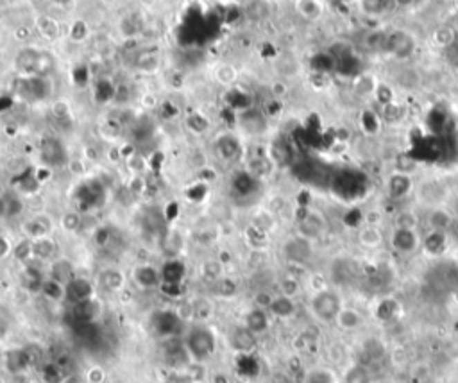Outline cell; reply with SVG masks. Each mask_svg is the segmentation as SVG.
<instances>
[{
    "label": "cell",
    "mask_w": 458,
    "mask_h": 383,
    "mask_svg": "<svg viewBox=\"0 0 458 383\" xmlns=\"http://www.w3.org/2000/svg\"><path fill=\"white\" fill-rule=\"evenodd\" d=\"M181 346L188 360L206 366L215 360L221 351V335L213 330L212 324L190 323L181 339Z\"/></svg>",
    "instance_id": "cell-1"
},
{
    "label": "cell",
    "mask_w": 458,
    "mask_h": 383,
    "mask_svg": "<svg viewBox=\"0 0 458 383\" xmlns=\"http://www.w3.org/2000/svg\"><path fill=\"white\" fill-rule=\"evenodd\" d=\"M419 39L414 30L407 27H390L387 29V44H385V56H390L399 63H408L417 54Z\"/></svg>",
    "instance_id": "cell-2"
},
{
    "label": "cell",
    "mask_w": 458,
    "mask_h": 383,
    "mask_svg": "<svg viewBox=\"0 0 458 383\" xmlns=\"http://www.w3.org/2000/svg\"><path fill=\"white\" fill-rule=\"evenodd\" d=\"M308 308H310L311 315L324 324H331L337 321L338 314L344 308L340 294L335 289L329 287H322L317 289L315 292L311 294L310 301H308Z\"/></svg>",
    "instance_id": "cell-3"
},
{
    "label": "cell",
    "mask_w": 458,
    "mask_h": 383,
    "mask_svg": "<svg viewBox=\"0 0 458 383\" xmlns=\"http://www.w3.org/2000/svg\"><path fill=\"white\" fill-rule=\"evenodd\" d=\"M280 254L281 258L285 260V263H288L292 267H304L315 254V242L294 233V235H290L281 242Z\"/></svg>",
    "instance_id": "cell-4"
},
{
    "label": "cell",
    "mask_w": 458,
    "mask_h": 383,
    "mask_svg": "<svg viewBox=\"0 0 458 383\" xmlns=\"http://www.w3.org/2000/svg\"><path fill=\"white\" fill-rule=\"evenodd\" d=\"M326 229H328V220H326L324 213L315 208H306L303 215H299L295 220V233L311 242L319 240L326 233Z\"/></svg>",
    "instance_id": "cell-5"
},
{
    "label": "cell",
    "mask_w": 458,
    "mask_h": 383,
    "mask_svg": "<svg viewBox=\"0 0 458 383\" xmlns=\"http://www.w3.org/2000/svg\"><path fill=\"white\" fill-rule=\"evenodd\" d=\"M389 244L394 253L399 256H412L423 247V235L419 229L392 228L389 235Z\"/></svg>",
    "instance_id": "cell-6"
},
{
    "label": "cell",
    "mask_w": 458,
    "mask_h": 383,
    "mask_svg": "<svg viewBox=\"0 0 458 383\" xmlns=\"http://www.w3.org/2000/svg\"><path fill=\"white\" fill-rule=\"evenodd\" d=\"M417 188L415 185L414 174L399 172V170H392L389 176L385 177V194L392 201H403L408 195H412Z\"/></svg>",
    "instance_id": "cell-7"
},
{
    "label": "cell",
    "mask_w": 458,
    "mask_h": 383,
    "mask_svg": "<svg viewBox=\"0 0 458 383\" xmlns=\"http://www.w3.org/2000/svg\"><path fill=\"white\" fill-rule=\"evenodd\" d=\"M129 281L142 292H151V290H156L161 285V272L160 269L149 262L136 263L131 269Z\"/></svg>",
    "instance_id": "cell-8"
},
{
    "label": "cell",
    "mask_w": 458,
    "mask_h": 383,
    "mask_svg": "<svg viewBox=\"0 0 458 383\" xmlns=\"http://www.w3.org/2000/svg\"><path fill=\"white\" fill-rule=\"evenodd\" d=\"M127 283H129V276L122 269L115 267V265H108V267L100 269L95 276L97 289L106 290L109 294L126 292Z\"/></svg>",
    "instance_id": "cell-9"
},
{
    "label": "cell",
    "mask_w": 458,
    "mask_h": 383,
    "mask_svg": "<svg viewBox=\"0 0 458 383\" xmlns=\"http://www.w3.org/2000/svg\"><path fill=\"white\" fill-rule=\"evenodd\" d=\"M238 127L246 136H264L268 127V116L264 109L247 108L238 115Z\"/></svg>",
    "instance_id": "cell-10"
},
{
    "label": "cell",
    "mask_w": 458,
    "mask_h": 383,
    "mask_svg": "<svg viewBox=\"0 0 458 383\" xmlns=\"http://www.w3.org/2000/svg\"><path fill=\"white\" fill-rule=\"evenodd\" d=\"M457 217L453 215V211L446 204H439V206L428 208L426 213V226L428 231H441V233H450L453 229Z\"/></svg>",
    "instance_id": "cell-11"
},
{
    "label": "cell",
    "mask_w": 458,
    "mask_h": 383,
    "mask_svg": "<svg viewBox=\"0 0 458 383\" xmlns=\"http://www.w3.org/2000/svg\"><path fill=\"white\" fill-rule=\"evenodd\" d=\"M52 229H54V222L45 215L27 217L20 222V231L27 240H38V238L48 237V235H52Z\"/></svg>",
    "instance_id": "cell-12"
},
{
    "label": "cell",
    "mask_w": 458,
    "mask_h": 383,
    "mask_svg": "<svg viewBox=\"0 0 458 383\" xmlns=\"http://www.w3.org/2000/svg\"><path fill=\"white\" fill-rule=\"evenodd\" d=\"M274 319L271 317L267 310H262V308H255V306H249V310L244 314L242 324L253 333L255 337H262L271 330L273 326Z\"/></svg>",
    "instance_id": "cell-13"
},
{
    "label": "cell",
    "mask_w": 458,
    "mask_h": 383,
    "mask_svg": "<svg viewBox=\"0 0 458 383\" xmlns=\"http://www.w3.org/2000/svg\"><path fill=\"white\" fill-rule=\"evenodd\" d=\"M217 305L212 296H197L190 303V323H204L212 324L215 317Z\"/></svg>",
    "instance_id": "cell-14"
},
{
    "label": "cell",
    "mask_w": 458,
    "mask_h": 383,
    "mask_svg": "<svg viewBox=\"0 0 458 383\" xmlns=\"http://www.w3.org/2000/svg\"><path fill=\"white\" fill-rule=\"evenodd\" d=\"M30 253H33V262L39 263H51L54 262L59 253V246H57L56 238L48 235V237L38 238V240H30Z\"/></svg>",
    "instance_id": "cell-15"
},
{
    "label": "cell",
    "mask_w": 458,
    "mask_h": 383,
    "mask_svg": "<svg viewBox=\"0 0 458 383\" xmlns=\"http://www.w3.org/2000/svg\"><path fill=\"white\" fill-rule=\"evenodd\" d=\"M256 340H258V337L253 335L242 323L238 324V326H233V330L226 335L228 346L233 348V351H237V353H249V351H253L256 346Z\"/></svg>",
    "instance_id": "cell-16"
},
{
    "label": "cell",
    "mask_w": 458,
    "mask_h": 383,
    "mask_svg": "<svg viewBox=\"0 0 458 383\" xmlns=\"http://www.w3.org/2000/svg\"><path fill=\"white\" fill-rule=\"evenodd\" d=\"M292 6H294L297 17L303 18L308 24L320 22L326 15L324 0H295Z\"/></svg>",
    "instance_id": "cell-17"
},
{
    "label": "cell",
    "mask_w": 458,
    "mask_h": 383,
    "mask_svg": "<svg viewBox=\"0 0 458 383\" xmlns=\"http://www.w3.org/2000/svg\"><path fill=\"white\" fill-rule=\"evenodd\" d=\"M267 312L274 321H288L297 314V299L276 292Z\"/></svg>",
    "instance_id": "cell-18"
},
{
    "label": "cell",
    "mask_w": 458,
    "mask_h": 383,
    "mask_svg": "<svg viewBox=\"0 0 458 383\" xmlns=\"http://www.w3.org/2000/svg\"><path fill=\"white\" fill-rule=\"evenodd\" d=\"M358 13L367 20L380 22L392 11V0H358Z\"/></svg>",
    "instance_id": "cell-19"
},
{
    "label": "cell",
    "mask_w": 458,
    "mask_h": 383,
    "mask_svg": "<svg viewBox=\"0 0 458 383\" xmlns=\"http://www.w3.org/2000/svg\"><path fill=\"white\" fill-rule=\"evenodd\" d=\"M385 44H387V29L371 27L363 33L360 47L369 54H385Z\"/></svg>",
    "instance_id": "cell-20"
},
{
    "label": "cell",
    "mask_w": 458,
    "mask_h": 383,
    "mask_svg": "<svg viewBox=\"0 0 458 383\" xmlns=\"http://www.w3.org/2000/svg\"><path fill=\"white\" fill-rule=\"evenodd\" d=\"M35 29L45 42H56L61 36V24L47 13L35 15Z\"/></svg>",
    "instance_id": "cell-21"
},
{
    "label": "cell",
    "mask_w": 458,
    "mask_h": 383,
    "mask_svg": "<svg viewBox=\"0 0 458 383\" xmlns=\"http://www.w3.org/2000/svg\"><path fill=\"white\" fill-rule=\"evenodd\" d=\"M212 78L219 87L231 88L235 87L238 79H240V70H238L237 65H233V63L221 61V63H217V65L213 66Z\"/></svg>",
    "instance_id": "cell-22"
},
{
    "label": "cell",
    "mask_w": 458,
    "mask_h": 383,
    "mask_svg": "<svg viewBox=\"0 0 458 383\" xmlns=\"http://www.w3.org/2000/svg\"><path fill=\"white\" fill-rule=\"evenodd\" d=\"M246 168L255 179H267L274 170V159L265 154H253L251 158H247Z\"/></svg>",
    "instance_id": "cell-23"
},
{
    "label": "cell",
    "mask_w": 458,
    "mask_h": 383,
    "mask_svg": "<svg viewBox=\"0 0 458 383\" xmlns=\"http://www.w3.org/2000/svg\"><path fill=\"white\" fill-rule=\"evenodd\" d=\"M48 278L56 280L61 285H68L70 281L74 280L75 276V265L70 260L65 258H56L54 262L48 263Z\"/></svg>",
    "instance_id": "cell-24"
},
{
    "label": "cell",
    "mask_w": 458,
    "mask_h": 383,
    "mask_svg": "<svg viewBox=\"0 0 458 383\" xmlns=\"http://www.w3.org/2000/svg\"><path fill=\"white\" fill-rule=\"evenodd\" d=\"M208 287H210L208 296H212L213 299H222V301H229L238 294V281L228 274Z\"/></svg>",
    "instance_id": "cell-25"
},
{
    "label": "cell",
    "mask_w": 458,
    "mask_h": 383,
    "mask_svg": "<svg viewBox=\"0 0 458 383\" xmlns=\"http://www.w3.org/2000/svg\"><path fill=\"white\" fill-rule=\"evenodd\" d=\"M356 240H358V244L363 249H378V247L383 246L385 235L380 229V226L365 224L363 228L358 229Z\"/></svg>",
    "instance_id": "cell-26"
},
{
    "label": "cell",
    "mask_w": 458,
    "mask_h": 383,
    "mask_svg": "<svg viewBox=\"0 0 458 383\" xmlns=\"http://www.w3.org/2000/svg\"><path fill=\"white\" fill-rule=\"evenodd\" d=\"M432 44L439 48H453L458 44V33L453 24H441L432 30Z\"/></svg>",
    "instance_id": "cell-27"
},
{
    "label": "cell",
    "mask_w": 458,
    "mask_h": 383,
    "mask_svg": "<svg viewBox=\"0 0 458 383\" xmlns=\"http://www.w3.org/2000/svg\"><path fill=\"white\" fill-rule=\"evenodd\" d=\"M335 324L340 328L342 332H356L358 328L363 326V315L362 312L353 308V306H344Z\"/></svg>",
    "instance_id": "cell-28"
},
{
    "label": "cell",
    "mask_w": 458,
    "mask_h": 383,
    "mask_svg": "<svg viewBox=\"0 0 458 383\" xmlns=\"http://www.w3.org/2000/svg\"><path fill=\"white\" fill-rule=\"evenodd\" d=\"M378 87H380V82H378L376 75H371V73L356 75V79L353 81V91L360 99H376Z\"/></svg>",
    "instance_id": "cell-29"
},
{
    "label": "cell",
    "mask_w": 458,
    "mask_h": 383,
    "mask_svg": "<svg viewBox=\"0 0 458 383\" xmlns=\"http://www.w3.org/2000/svg\"><path fill=\"white\" fill-rule=\"evenodd\" d=\"M450 246V237L448 233L441 231H428L426 237H423V249L430 254V256H441L446 253Z\"/></svg>",
    "instance_id": "cell-30"
},
{
    "label": "cell",
    "mask_w": 458,
    "mask_h": 383,
    "mask_svg": "<svg viewBox=\"0 0 458 383\" xmlns=\"http://www.w3.org/2000/svg\"><path fill=\"white\" fill-rule=\"evenodd\" d=\"M276 224H277L276 213L268 210V208H259V210H256L251 217L253 228H256L258 231L265 233V235L273 233L274 229H276Z\"/></svg>",
    "instance_id": "cell-31"
},
{
    "label": "cell",
    "mask_w": 458,
    "mask_h": 383,
    "mask_svg": "<svg viewBox=\"0 0 458 383\" xmlns=\"http://www.w3.org/2000/svg\"><path fill=\"white\" fill-rule=\"evenodd\" d=\"M199 274L208 285L215 283L217 280H221L226 276V269H224V262L219 258H208L201 263L199 267Z\"/></svg>",
    "instance_id": "cell-32"
},
{
    "label": "cell",
    "mask_w": 458,
    "mask_h": 383,
    "mask_svg": "<svg viewBox=\"0 0 458 383\" xmlns=\"http://www.w3.org/2000/svg\"><path fill=\"white\" fill-rule=\"evenodd\" d=\"M74 310L77 314L79 319L86 321V323H95L99 321L100 315H102V305L97 301V297H91L86 301H81L77 305H74Z\"/></svg>",
    "instance_id": "cell-33"
},
{
    "label": "cell",
    "mask_w": 458,
    "mask_h": 383,
    "mask_svg": "<svg viewBox=\"0 0 458 383\" xmlns=\"http://www.w3.org/2000/svg\"><path fill=\"white\" fill-rule=\"evenodd\" d=\"M57 224H59V228L63 229V233H66V235H77L82 229V226H84V219H82L79 211L66 210L61 213Z\"/></svg>",
    "instance_id": "cell-34"
},
{
    "label": "cell",
    "mask_w": 458,
    "mask_h": 383,
    "mask_svg": "<svg viewBox=\"0 0 458 383\" xmlns=\"http://www.w3.org/2000/svg\"><path fill=\"white\" fill-rule=\"evenodd\" d=\"M276 285H277V294L294 297V299H297V297L301 296V292H303V285H301L297 276L294 274L281 276L280 280L276 281Z\"/></svg>",
    "instance_id": "cell-35"
},
{
    "label": "cell",
    "mask_w": 458,
    "mask_h": 383,
    "mask_svg": "<svg viewBox=\"0 0 458 383\" xmlns=\"http://www.w3.org/2000/svg\"><path fill=\"white\" fill-rule=\"evenodd\" d=\"M124 163H126V168L131 172V176H145V172L149 170L147 158L138 151H133L131 154H127Z\"/></svg>",
    "instance_id": "cell-36"
},
{
    "label": "cell",
    "mask_w": 458,
    "mask_h": 383,
    "mask_svg": "<svg viewBox=\"0 0 458 383\" xmlns=\"http://www.w3.org/2000/svg\"><path fill=\"white\" fill-rule=\"evenodd\" d=\"M161 63L160 56L158 54H145V56H140L136 61V70L140 73H145V75H152V73L160 72Z\"/></svg>",
    "instance_id": "cell-37"
},
{
    "label": "cell",
    "mask_w": 458,
    "mask_h": 383,
    "mask_svg": "<svg viewBox=\"0 0 458 383\" xmlns=\"http://www.w3.org/2000/svg\"><path fill=\"white\" fill-rule=\"evenodd\" d=\"M274 296H276V292H273L271 289L259 287V289H256L255 292H253L251 306H255V308H262V310H268V306L273 303Z\"/></svg>",
    "instance_id": "cell-38"
},
{
    "label": "cell",
    "mask_w": 458,
    "mask_h": 383,
    "mask_svg": "<svg viewBox=\"0 0 458 383\" xmlns=\"http://www.w3.org/2000/svg\"><path fill=\"white\" fill-rule=\"evenodd\" d=\"M219 149H221V158L226 159V161H231V159L238 154V149H240V147H238L237 138L224 134L221 142H219Z\"/></svg>",
    "instance_id": "cell-39"
},
{
    "label": "cell",
    "mask_w": 458,
    "mask_h": 383,
    "mask_svg": "<svg viewBox=\"0 0 458 383\" xmlns=\"http://www.w3.org/2000/svg\"><path fill=\"white\" fill-rule=\"evenodd\" d=\"M394 228L419 229V217L415 215L414 210H401L394 220Z\"/></svg>",
    "instance_id": "cell-40"
},
{
    "label": "cell",
    "mask_w": 458,
    "mask_h": 383,
    "mask_svg": "<svg viewBox=\"0 0 458 383\" xmlns=\"http://www.w3.org/2000/svg\"><path fill=\"white\" fill-rule=\"evenodd\" d=\"M344 383H369V373L365 367L353 366L346 371Z\"/></svg>",
    "instance_id": "cell-41"
},
{
    "label": "cell",
    "mask_w": 458,
    "mask_h": 383,
    "mask_svg": "<svg viewBox=\"0 0 458 383\" xmlns=\"http://www.w3.org/2000/svg\"><path fill=\"white\" fill-rule=\"evenodd\" d=\"M304 383H335V378H333L331 371L319 367V369H311L308 373Z\"/></svg>",
    "instance_id": "cell-42"
},
{
    "label": "cell",
    "mask_w": 458,
    "mask_h": 383,
    "mask_svg": "<svg viewBox=\"0 0 458 383\" xmlns=\"http://www.w3.org/2000/svg\"><path fill=\"white\" fill-rule=\"evenodd\" d=\"M147 186L149 181L145 176H131L129 181H127V188H129L131 194L136 195V197H140L143 192H147Z\"/></svg>",
    "instance_id": "cell-43"
},
{
    "label": "cell",
    "mask_w": 458,
    "mask_h": 383,
    "mask_svg": "<svg viewBox=\"0 0 458 383\" xmlns=\"http://www.w3.org/2000/svg\"><path fill=\"white\" fill-rule=\"evenodd\" d=\"M268 91L273 95V99L283 100L285 97H288L290 88L285 79H274V81L271 82V87H268Z\"/></svg>",
    "instance_id": "cell-44"
},
{
    "label": "cell",
    "mask_w": 458,
    "mask_h": 383,
    "mask_svg": "<svg viewBox=\"0 0 458 383\" xmlns=\"http://www.w3.org/2000/svg\"><path fill=\"white\" fill-rule=\"evenodd\" d=\"M51 113L57 121H65V118L70 116V103L65 99L54 100V103L51 104Z\"/></svg>",
    "instance_id": "cell-45"
},
{
    "label": "cell",
    "mask_w": 458,
    "mask_h": 383,
    "mask_svg": "<svg viewBox=\"0 0 458 383\" xmlns=\"http://www.w3.org/2000/svg\"><path fill=\"white\" fill-rule=\"evenodd\" d=\"M66 168H68V172L72 176L81 177L86 174V161H84V158H70Z\"/></svg>",
    "instance_id": "cell-46"
},
{
    "label": "cell",
    "mask_w": 458,
    "mask_h": 383,
    "mask_svg": "<svg viewBox=\"0 0 458 383\" xmlns=\"http://www.w3.org/2000/svg\"><path fill=\"white\" fill-rule=\"evenodd\" d=\"M13 251H15V244L8 238V235H4V233H0V262L6 258H9V256H13Z\"/></svg>",
    "instance_id": "cell-47"
},
{
    "label": "cell",
    "mask_w": 458,
    "mask_h": 383,
    "mask_svg": "<svg viewBox=\"0 0 458 383\" xmlns=\"http://www.w3.org/2000/svg\"><path fill=\"white\" fill-rule=\"evenodd\" d=\"M140 106L145 109H156L160 106V99H158V95L156 93L147 91V93L140 95Z\"/></svg>",
    "instance_id": "cell-48"
},
{
    "label": "cell",
    "mask_w": 458,
    "mask_h": 383,
    "mask_svg": "<svg viewBox=\"0 0 458 383\" xmlns=\"http://www.w3.org/2000/svg\"><path fill=\"white\" fill-rule=\"evenodd\" d=\"M13 38L17 39V42H20V44H27V42H30V38H33V29L27 26L17 27V29L13 30Z\"/></svg>",
    "instance_id": "cell-49"
},
{
    "label": "cell",
    "mask_w": 458,
    "mask_h": 383,
    "mask_svg": "<svg viewBox=\"0 0 458 383\" xmlns=\"http://www.w3.org/2000/svg\"><path fill=\"white\" fill-rule=\"evenodd\" d=\"M106 158H108L109 163L117 165V163H122L124 159H126V156L122 154V149H118V147H109V149H106Z\"/></svg>",
    "instance_id": "cell-50"
},
{
    "label": "cell",
    "mask_w": 458,
    "mask_h": 383,
    "mask_svg": "<svg viewBox=\"0 0 458 383\" xmlns=\"http://www.w3.org/2000/svg\"><path fill=\"white\" fill-rule=\"evenodd\" d=\"M419 4V0H392V8L396 11H410Z\"/></svg>",
    "instance_id": "cell-51"
},
{
    "label": "cell",
    "mask_w": 458,
    "mask_h": 383,
    "mask_svg": "<svg viewBox=\"0 0 458 383\" xmlns=\"http://www.w3.org/2000/svg\"><path fill=\"white\" fill-rule=\"evenodd\" d=\"M208 382L210 383H231V378H229V375L226 373L224 369H217V371H212V375H210Z\"/></svg>",
    "instance_id": "cell-52"
},
{
    "label": "cell",
    "mask_w": 458,
    "mask_h": 383,
    "mask_svg": "<svg viewBox=\"0 0 458 383\" xmlns=\"http://www.w3.org/2000/svg\"><path fill=\"white\" fill-rule=\"evenodd\" d=\"M61 383H86V382L82 378V373H75V371H72V373H68V375L65 376V380Z\"/></svg>",
    "instance_id": "cell-53"
},
{
    "label": "cell",
    "mask_w": 458,
    "mask_h": 383,
    "mask_svg": "<svg viewBox=\"0 0 458 383\" xmlns=\"http://www.w3.org/2000/svg\"><path fill=\"white\" fill-rule=\"evenodd\" d=\"M335 2H338L340 6H346V8H356V4H358V0H335Z\"/></svg>",
    "instance_id": "cell-54"
},
{
    "label": "cell",
    "mask_w": 458,
    "mask_h": 383,
    "mask_svg": "<svg viewBox=\"0 0 458 383\" xmlns=\"http://www.w3.org/2000/svg\"><path fill=\"white\" fill-rule=\"evenodd\" d=\"M453 27H455V30H457V33H458V17H457V20H455V22H453Z\"/></svg>",
    "instance_id": "cell-55"
},
{
    "label": "cell",
    "mask_w": 458,
    "mask_h": 383,
    "mask_svg": "<svg viewBox=\"0 0 458 383\" xmlns=\"http://www.w3.org/2000/svg\"><path fill=\"white\" fill-rule=\"evenodd\" d=\"M147 2H156V0H147Z\"/></svg>",
    "instance_id": "cell-56"
}]
</instances>
